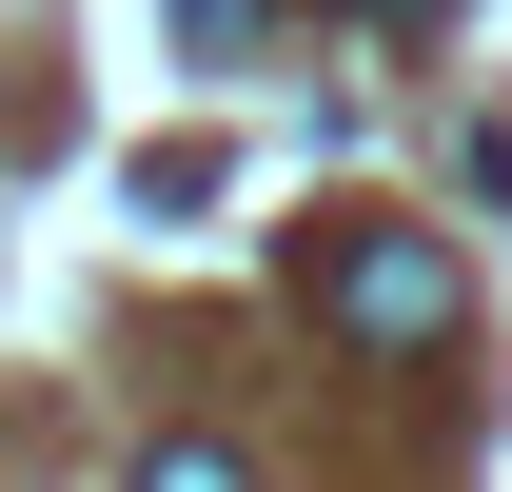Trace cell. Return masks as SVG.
<instances>
[{
  "mask_svg": "<svg viewBox=\"0 0 512 492\" xmlns=\"http://www.w3.org/2000/svg\"><path fill=\"white\" fill-rule=\"evenodd\" d=\"M138 492H256V473L217 453V433H158V453H138Z\"/></svg>",
  "mask_w": 512,
  "mask_h": 492,
  "instance_id": "7a4b0ae2",
  "label": "cell"
},
{
  "mask_svg": "<svg viewBox=\"0 0 512 492\" xmlns=\"http://www.w3.org/2000/svg\"><path fill=\"white\" fill-rule=\"evenodd\" d=\"M316 315L355 335V355H434L453 315H473V276H453L414 217H335V237H316Z\"/></svg>",
  "mask_w": 512,
  "mask_h": 492,
  "instance_id": "6da1fadb",
  "label": "cell"
},
{
  "mask_svg": "<svg viewBox=\"0 0 512 492\" xmlns=\"http://www.w3.org/2000/svg\"><path fill=\"white\" fill-rule=\"evenodd\" d=\"M355 20H375V40H434V20H453V0H355Z\"/></svg>",
  "mask_w": 512,
  "mask_h": 492,
  "instance_id": "277c9868",
  "label": "cell"
},
{
  "mask_svg": "<svg viewBox=\"0 0 512 492\" xmlns=\"http://www.w3.org/2000/svg\"><path fill=\"white\" fill-rule=\"evenodd\" d=\"M178 40H197V60H217V40H256V0H178Z\"/></svg>",
  "mask_w": 512,
  "mask_h": 492,
  "instance_id": "3957f363",
  "label": "cell"
}]
</instances>
